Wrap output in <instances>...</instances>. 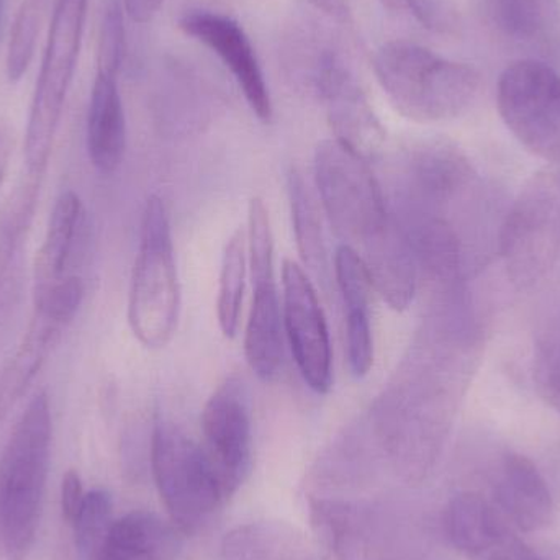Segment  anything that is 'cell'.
<instances>
[{
	"label": "cell",
	"instance_id": "1",
	"mask_svg": "<svg viewBox=\"0 0 560 560\" xmlns=\"http://www.w3.org/2000/svg\"><path fill=\"white\" fill-rule=\"evenodd\" d=\"M392 212L418 269L450 292L459 290L480 265L487 223L483 186L466 154L444 140L411 148Z\"/></svg>",
	"mask_w": 560,
	"mask_h": 560
},
{
	"label": "cell",
	"instance_id": "2",
	"mask_svg": "<svg viewBox=\"0 0 560 560\" xmlns=\"http://www.w3.org/2000/svg\"><path fill=\"white\" fill-rule=\"evenodd\" d=\"M48 395L20 415L0 456V560H25L35 545L51 463Z\"/></svg>",
	"mask_w": 560,
	"mask_h": 560
},
{
	"label": "cell",
	"instance_id": "3",
	"mask_svg": "<svg viewBox=\"0 0 560 560\" xmlns=\"http://www.w3.org/2000/svg\"><path fill=\"white\" fill-rule=\"evenodd\" d=\"M374 72L392 105L421 124L453 120L479 95V72L410 42L385 43L374 58Z\"/></svg>",
	"mask_w": 560,
	"mask_h": 560
},
{
	"label": "cell",
	"instance_id": "4",
	"mask_svg": "<svg viewBox=\"0 0 560 560\" xmlns=\"http://www.w3.org/2000/svg\"><path fill=\"white\" fill-rule=\"evenodd\" d=\"M180 312V285L166 206L151 196L141 219L140 246L131 275L128 323L150 349L170 345Z\"/></svg>",
	"mask_w": 560,
	"mask_h": 560
},
{
	"label": "cell",
	"instance_id": "5",
	"mask_svg": "<svg viewBox=\"0 0 560 560\" xmlns=\"http://www.w3.org/2000/svg\"><path fill=\"white\" fill-rule=\"evenodd\" d=\"M89 0H58L36 81L25 137L26 173L45 176L81 51Z\"/></svg>",
	"mask_w": 560,
	"mask_h": 560
},
{
	"label": "cell",
	"instance_id": "6",
	"mask_svg": "<svg viewBox=\"0 0 560 560\" xmlns=\"http://www.w3.org/2000/svg\"><path fill=\"white\" fill-rule=\"evenodd\" d=\"M315 183L342 245L361 252L394 219L369 161L336 140L316 148Z\"/></svg>",
	"mask_w": 560,
	"mask_h": 560
},
{
	"label": "cell",
	"instance_id": "7",
	"mask_svg": "<svg viewBox=\"0 0 560 560\" xmlns=\"http://www.w3.org/2000/svg\"><path fill=\"white\" fill-rule=\"evenodd\" d=\"M559 248L560 177L541 171L510 207L497 232V249L513 285L528 290L551 271Z\"/></svg>",
	"mask_w": 560,
	"mask_h": 560
},
{
	"label": "cell",
	"instance_id": "8",
	"mask_svg": "<svg viewBox=\"0 0 560 560\" xmlns=\"http://www.w3.org/2000/svg\"><path fill=\"white\" fill-rule=\"evenodd\" d=\"M151 466L161 500L180 533L197 532L226 500L206 447L174 424L160 423L154 430Z\"/></svg>",
	"mask_w": 560,
	"mask_h": 560
},
{
	"label": "cell",
	"instance_id": "9",
	"mask_svg": "<svg viewBox=\"0 0 560 560\" xmlns=\"http://www.w3.org/2000/svg\"><path fill=\"white\" fill-rule=\"evenodd\" d=\"M499 112L513 137L535 156L560 163V75L523 59L500 75Z\"/></svg>",
	"mask_w": 560,
	"mask_h": 560
},
{
	"label": "cell",
	"instance_id": "10",
	"mask_svg": "<svg viewBox=\"0 0 560 560\" xmlns=\"http://www.w3.org/2000/svg\"><path fill=\"white\" fill-rule=\"evenodd\" d=\"M84 280L71 276L33 292V315L22 341L0 374V423L22 400L48 361L52 349L74 322L82 300Z\"/></svg>",
	"mask_w": 560,
	"mask_h": 560
},
{
	"label": "cell",
	"instance_id": "11",
	"mask_svg": "<svg viewBox=\"0 0 560 560\" xmlns=\"http://www.w3.org/2000/svg\"><path fill=\"white\" fill-rule=\"evenodd\" d=\"M306 82L325 105L335 140L362 160H374L384 147L385 130L338 49L328 46Z\"/></svg>",
	"mask_w": 560,
	"mask_h": 560
},
{
	"label": "cell",
	"instance_id": "12",
	"mask_svg": "<svg viewBox=\"0 0 560 560\" xmlns=\"http://www.w3.org/2000/svg\"><path fill=\"white\" fill-rule=\"evenodd\" d=\"M283 329L305 384L328 394L332 382L331 341L315 287L292 259L282 266Z\"/></svg>",
	"mask_w": 560,
	"mask_h": 560
},
{
	"label": "cell",
	"instance_id": "13",
	"mask_svg": "<svg viewBox=\"0 0 560 560\" xmlns=\"http://www.w3.org/2000/svg\"><path fill=\"white\" fill-rule=\"evenodd\" d=\"M179 28L223 62L249 108L259 120L269 124L275 115L271 92L255 45L238 20L217 10L190 9L179 16Z\"/></svg>",
	"mask_w": 560,
	"mask_h": 560
},
{
	"label": "cell",
	"instance_id": "14",
	"mask_svg": "<svg viewBox=\"0 0 560 560\" xmlns=\"http://www.w3.org/2000/svg\"><path fill=\"white\" fill-rule=\"evenodd\" d=\"M202 431V446L230 499L252 469V413L242 381L229 378L213 392L203 408Z\"/></svg>",
	"mask_w": 560,
	"mask_h": 560
},
{
	"label": "cell",
	"instance_id": "15",
	"mask_svg": "<svg viewBox=\"0 0 560 560\" xmlns=\"http://www.w3.org/2000/svg\"><path fill=\"white\" fill-rule=\"evenodd\" d=\"M372 287L392 310H407L413 302L418 283V262L398 220L387 226L359 252Z\"/></svg>",
	"mask_w": 560,
	"mask_h": 560
},
{
	"label": "cell",
	"instance_id": "16",
	"mask_svg": "<svg viewBox=\"0 0 560 560\" xmlns=\"http://www.w3.org/2000/svg\"><path fill=\"white\" fill-rule=\"evenodd\" d=\"M495 497L502 512L522 532H541L555 518V502L545 477L522 454L510 453L503 457Z\"/></svg>",
	"mask_w": 560,
	"mask_h": 560
},
{
	"label": "cell",
	"instance_id": "17",
	"mask_svg": "<svg viewBox=\"0 0 560 560\" xmlns=\"http://www.w3.org/2000/svg\"><path fill=\"white\" fill-rule=\"evenodd\" d=\"M88 233V217L84 203L78 194L66 190L56 199L49 217L48 229L42 248L36 253L33 266V289L72 276L69 268L74 265Z\"/></svg>",
	"mask_w": 560,
	"mask_h": 560
},
{
	"label": "cell",
	"instance_id": "18",
	"mask_svg": "<svg viewBox=\"0 0 560 560\" xmlns=\"http://www.w3.org/2000/svg\"><path fill=\"white\" fill-rule=\"evenodd\" d=\"M253 283L255 295L245 335L246 361L262 382H272L282 369L285 331L275 272L253 276Z\"/></svg>",
	"mask_w": 560,
	"mask_h": 560
},
{
	"label": "cell",
	"instance_id": "19",
	"mask_svg": "<svg viewBox=\"0 0 560 560\" xmlns=\"http://www.w3.org/2000/svg\"><path fill=\"white\" fill-rule=\"evenodd\" d=\"M127 150V120L117 75L97 72L88 115V151L101 174H114Z\"/></svg>",
	"mask_w": 560,
	"mask_h": 560
},
{
	"label": "cell",
	"instance_id": "20",
	"mask_svg": "<svg viewBox=\"0 0 560 560\" xmlns=\"http://www.w3.org/2000/svg\"><path fill=\"white\" fill-rule=\"evenodd\" d=\"M180 532L154 513L133 512L117 520L95 560H179Z\"/></svg>",
	"mask_w": 560,
	"mask_h": 560
},
{
	"label": "cell",
	"instance_id": "21",
	"mask_svg": "<svg viewBox=\"0 0 560 560\" xmlns=\"http://www.w3.org/2000/svg\"><path fill=\"white\" fill-rule=\"evenodd\" d=\"M220 560H325L295 526L258 522L238 526L225 536Z\"/></svg>",
	"mask_w": 560,
	"mask_h": 560
},
{
	"label": "cell",
	"instance_id": "22",
	"mask_svg": "<svg viewBox=\"0 0 560 560\" xmlns=\"http://www.w3.org/2000/svg\"><path fill=\"white\" fill-rule=\"evenodd\" d=\"M446 529L454 548L470 558H482L506 535L493 506L479 493H457L446 512Z\"/></svg>",
	"mask_w": 560,
	"mask_h": 560
},
{
	"label": "cell",
	"instance_id": "23",
	"mask_svg": "<svg viewBox=\"0 0 560 560\" xmlns=\"http://www.w3.org/2000/svg\"><path fill=\"white\" fill-rule=\"evenodd\" d=\"M287 190L300 258L316 278L328 280V252L323 236L322 219L315 199L299 171H289Z\"/></svg>",
	"mask_w": 560,
	"mask_h": 560
},
{
	"label": "cell",
	"instance_id": "24",
	"mask_svg": "<svg viewBox=\"0 0 560 560\" xmlns=\"http://www.w3.org/2000/svg\"><path fill=\"white\" fill-rule=\"evenodd\" d=\"M246 233L242 229L233 233L223 252L222 269H220L219 313L220 328L226 338L233 339L238 332L242 318L243 296L246 282Z\"/></svg>",
	"mask_w": 560,
	"mask_h": 560
},
{
	"label": "cell",
	"instance_id": "25",
	"mask_svg": "<svg viewBox=\"0 0 560 560\" xmlns=\"http://www.w3.org/2000/svg\"><path fill=\"white\" fill-rule=\"evenodd\" d=\"M535 382L541 397L560 413V293L536 332Z\"/></svg>",
	"mask_w": 560,
	"mask_h": 560
},
{
	"label": "cell",
	"instance_id": "26",
	"mask_svg": "<svg viewBox=\"0 0 560 560\" xmlns=\"http://www.w3.org/2000/svg\"><path fill=\"white\" fill-rule=\"evenodd\" d=\"M46 3L48 0H23L16 12L5 59L7 78L10 82H19L32 65Z\"/></svg>",
	"mask_w": 560,
	"mask_h": 560
},
{
	"label": "cell",
	"instance_id": "27",
	"mask_svg": "<svg viewBox=\"0 0 560 560\" xmlns=\"http://www.w3.org/2000/svg\"><path fill=\"white\" fill-rule=\"evenodd\" d=\"M114 503L105 490L85 493L81 512L72 523L75 548L85 560H95L112 526H114Z\"/></svg>",
	"mask_w": 560,
	"mask_h": 560
},
{
	"label": "cell",
	"instance_id": "28",
	"mask_svg": "<svg viewBox=\"0 0 560 560\" xmlns=\"http://www.w3.org/2000/svg\"><path fill=\"white\" fill-rule=\"evenodd\" d=\"M497 25L515 39H535L548 26L549 10L545 0H492Z\"/></svg>",
	"mask_w": 560,
	"mask_h": 560
},
{
	"label": "cell",
	"instance_id": "29",
	"mask_svg": "<svg viewBox=\"0 0 560 560\" xmlns=\"http://www.w3.org/2000/svg\"><path fill=\"white\" fill-rule=\"evenodd\" d=\"M346 348L352 375L365 377L374 364V338H372L371 306L346 308Z\"/></svg>",
	"mask_w": 560,
	"mask_h": 560
},
{
	"label": "cell",
	"instance_id": "30",
	"mask_svg": "<svg viewBox=\"0 0 560 560\" xmlns=\"http://www.w3.org/2000/svg\"><path fill=\"white\" fill-rule=\"evenodd\" d=\"M124 5L112 0L102 20L101 39H98L97 72L117 75L120 72L127 52V32H125Z\"/></svg>",
	"mask_w": 560,
	"mask_h": 560
},
{
	"label": "cell",
	"instance_id": "31",
	"mask_svg": "<svg viewBox=\"0 0 560 560\" xmlns=\"http://www.w3.org/2000/svg\"><path fill=\"white\" fill-rule=\"evenodd\" d=\"M387 9L411 16L424 28L451 32L456 28V13L447 0H382Z\"/></svg>",
	"mask_w": 560,
	"mask_h": 560
},
{
	"label": "cell",
	"instance_id": "32",
	"mask_svg": "<svg viewBox=\"0 0 560 560\" xmlns=\"http://www.w3.org/2000/svg\"><path fill=\"white\" fill-rule=\"evenodd\" d=\"M84 490H82L81 477L75 470H68L62 477L61 486V510L62 518L66 520L68 525L72 526V523L78 518L79 512H81L82 502H84Z\"/></svg>",
	"mask_w": 560,
	"mask_h": 560
},
{
	"label": "cell",
	"instance_id": "33",
	"mask_svg": "<svg viewBox=\"0 0 560 560\" xmlns=\"http://www.w3.org/2000/svg\"><path fill=\"white\" fill-rule=\"evenodd\" d=\"M480 560H541L525 542L506 533L493 548H490Z\"/></svg>",
	"mask_w": 560,
	"mask_h": 560
},
{
	"label": "cell",
	"instance_id": "34",
	"mask_svg": "<svg viewBox=\"0 0 560 560\" xmlns=\"http://www.w3.org/2000/svg\"><path fill=\"white\" fill-rule=\"evenodd\" d=\"M308 2L336 22H349L354 13V0H308Z\"/></svg>",
	"mask_w": 560,
	"mask_h": 560
},
{
	"label": "cell",
	"instance_id": "35",
	"mask_svg": "<svg viewBox=\"0 0 560 560\" xmlns=\"http://www.w3.org/2000/svg\"><path fill=\"white\" fill-rule=\"evenodd\" d=\"M164 0H124V10L133 22L147 23L156 15Z\"/></svg>",
	"mask_w": 560,
	"mask_h": 560
},
{
	"label": "cell",
	"instance_id": "36",
	"mask_svg": "<svg viewBox=\"0 0 560 560\" xmlns=\"http://www.w3.org/2000/svg\"><path fill=\"white\" fill-rule=\"evenodd\" d=\"M13 130L9 124L0 121V187L7 177L10 166V158L13 153Z\"/></svg>",
	"mask_w": 560,
	"mask_h": 560
},
{
	"label": "cell",
	"instance_id": "37",
	"mask_svg": "<svg viewBox=\"0 0 560 560\" xmlns=\"http://www.w3.org/2000/svg\"><path fill=\"white\" fill-rule=\"evenodd\" d=\"M0 12H2V0H0Z\"/></svg>",
	"mask_w": 560,
	"mask_h": 560
}]
</instances>
